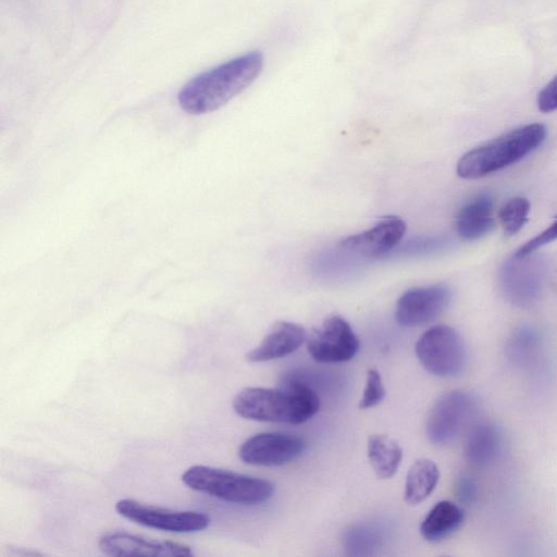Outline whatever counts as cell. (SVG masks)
Segmentation results:
<instances>
[{
    "label": "cell",
    "instance_id": "obj_1",
    "mask_svg": "<svg viewBox=\"0 0 557 557\" xmlns=\"http://www.w3.org/2000/svg\"><path fill=\"white\" fill-rule=\"evenodd\" d=\"M263 55L252 51L190 79L180 90L177 100L189 114L214 111L246 89L261 73Z\"/></svg>",
    "mask_w": 557,
    "mask_h": 557
},
{
    "label": "cell",
    "instance_id": "obj_2",
    "mask_svg": "<svg viewBox=\"0 0 557 557\" xmlns=\"http://www.w3.org/2000/svg\"><path fill=\"white\" fill-rule=\"evenodd\" d=\"M234 411L248 420L301 424L320 408L317 393L301 382L284 388L246 387L233 399Z\"/></svg>",
    "mask_w": 557,
    "mask_h": 557
},
{
    "label": "cell",
    "instance_id": "obj_3",
    "mask_svg": "<svg viewBox=\"0 0 557 557\" xmlns=\"http://www.w3.org/2000/svg\"><path fill=\"white\" fill-rule=\"evenodd\" d=\"M546 127L531 123L517 127L466 152L457 162L458 176L480 178L523 159L546 138Z\"/></svg>",
    "mask_w": 557,
    "mask_h": 557
},
{
    "label": "cell",
    "instance_id": "obj_4",
    "mask_svg": "<svg viewBox=\"0 0 557 557\" xmlns=\"http://www.w3.org/2000/svg\"><path fill=\"white\" fill-rule=\"evenodd\" d=\"M182 482L194 491L240 505L262 504L275 490L268 480L202 465L188 468Z\"/></svg>",
    "mask_w": 557,
    "mask_h": 557
},
{
    "label": "cell",
    "instance_id": "obj_5",
    "mask_svg": "<svg viewBox=\"0 0 557 557\" xmlns=\"http://www.w3.org/2000/svg\"><path fill=\"white\" fill-rule=\"evenodd\" d=\"M414 351L421 366L441 377L458 376L468 364L466 344L461 335L448 325L426 330L417 341Z\"/></svg>",
    "mask_w": 557,
    "mask_h": 557
},
{
    "label": "cell",
    "instance_id": "obj_6",
    "mask_svg": "<svg viewBox=\"0 0 557 557\" xmlns=\"http://www.w3.org/2000/svg\"><path fill=\"white\" fill-rule=\"evenodd\" d=\"M478 409V398L470 392L451 391L442 395L428 417L429 440L435 445L454 442L473 420Z\"/></svg>",
    "mask_w": 557,
    "mask_h": 557
},
{
    "label": "cell",
    "instance_id": "obj_7",
    "mask_svg": "<svg viewBox=\"0 0 557 557\" xmlns=\"http://www.w3.org/2000/svg\"><path fill=\"white\" fill-rule=\"evenodd\" d=\"M115 510L138 524L168 532H197L210 524V518L203 512L161 508L131 498L120 499L115 504Z\"/></svg>",
    "mask_w": 557,
    "mask_h": 557
},
{
    "label": "cell",
    "instance_id": "obj_8",
    "mask_svg": "<svg viewBox=\"0 0 557 557\" xmlns=\"http://www.w3.org/2000/svg\"><path fill=\"white\" fill-rule=\"evenodd\" d=\"M360 348V342L351 325L343 317L333 314L323 320L307 339L311 358L322 363L350 360Z\"/></svg>",
    "mask_w": 557,
    "mask_h": 557
},
{
    "label": "cell",
    "instance_id": "obj_9",
    "mask_svg": "<svg viewBox=\"0 0 557 557\" xmlns=\"http://www.w3.org/2000/svg\"><path fill=\"white\" fill-rule=\"evenodd\" d=\"M513 257L502 269L500 284L506 298L529 307L540 297L546 278L545 263L536 257Z\"/></svg>",
    "mask_w": 557,
    "mask_h": 557
},
{
    "label": "cell",
    "instance_id": "obj_10",
    "mask_svg": "<svg viewBox=\"0 0 557 557\" xmlns=\"http://www.w3.org/2000/svg\"><path fill=\"white\" fill-rule=\"evenodd\" d=\"M305 448V441L297 435L264 432L247 438L240 445L238 456L247 465L277 467L296 460Z\"/></svg>",
    "mask_w": 557,
    "mask_h": 557
},
{
    "label": "cell",
    "instance_id": "obj_11",
    "mask_svg": "<svg viewBox=\"0 0 557 557\" xmlns=\"http://www.w3.org/2000/svg\"><path fill=\"white\" fill-rule=\"evenodd\" d=\"M450 297L451 292L444 284L410 288L396 302L395 320L405 327L428 324L444 312Z\"/></svg>",
    "mask_w": 557,
    "mask_h": 557
},
{
    "label": "cell",
    "instance_id": "obj_12",
    "mask_svg": "<svg viewBox=\"0 0 557 557\" xmlns=\"http://www.w3.org/2000/svg\"><path fill=\"white\" fill-rule=\"evenodd\" d=\"M98 547L103 554L110 556L188 557L194 555L188 545L158 541L123 531L102 534Z\"/></svg>",
    "mask_w": 557,
    "mask_h": 557
},
{
    "label": "cell",
    "instance_id": "obj_13",
    "mask_svg": "<svg viewBox=\"0 0 557 557\" xmlns=\"http://www.w3.org/2000/svg\"><path fill=\"white\" fill-rule=\"evenodd\" d=\"M406 223L396 215H387L371 228L341 240L345 250L366 258H379L392 251L406 232Z\"/></svg>",
    "mask_w": 557,
    "mask_h": 557
},
{
    "label": "cell",
    "instance_id": "obj_14",
    "mask_svg": "<svg viewBox=\"0 0 557 557\" xmlns=\"http://www.w3.org/2000/svg\"><path fill=\"white\" fill-rule=\"evenodd\" d=\"M302 325L289 321L274 323L258 346L246 355L248 362L280 359L296 351L306 341Z\"/></svg>",
    "mask_w": 557,
    "mask_h": 557
},
{
    "label": "cell",
    "instance_id": "obj_15",
    "mask_svg": "<svg viewBox=\"0 0 557 557\" xmlns=\"http://www.w3.org/2000/svg\"><path fill=\"white\" fill-rule=\"evenodd\" d=\"M494 201L488 194H480L465 203L456 216V232L465 240H474L487 234L493 225Z\"/></svg>",
    "mask_w": 557,
    "mask_h": 557
},
{
    "label": "cell",
    "instance_id": "obj_16",
    "mask_svg": "<svg viewBox=\"0 0 557 557\" xmlns=\"http://www.w3.org/2000/svg\"><path fill=\"white\" fill-rule=\"evenodd\" d=\"M503 436L499 428L491 422L475 424L467 437L465 456L478 467L492 463L500 454Z\"/></svg>",
    "mask_w": 557,
    "mask_h": 557
},
{
    "label": "cell",
    "instance_id": "obj_17",
    "mask_svg": "<svg viewBox=\"0 0 557 557\" xmlns=\"http://www.w3.org/2000/svg\"><path fill=\"white\" fill-rule=\"evenodd\" d=\"M465 520L463 509L450 500H441L420 524V533L429 542H438L456 532Z\"/></svg>",
    "mask_w": 557,
    "mask_h": 557
},
{
    "label": "cell",
    "instance_id": "obj_18",
    "mask_svg": "<svg viewBox=\"0 0 557 557\" xmlns=\"http://www.w3.org/2000/svg\"><path fill=\"white\" fill-rule=\"evenodd\" d=\"M438 480L440 470L433 460L428 458L416 460L406 476L405 502L411 506L420 504L432 494Z\"/></svg>",
    "mask_w": 557,
    "mask_h": 557
},
{
    "label": "cell",
    "instance_id": "obj_19",
    "mask_svg": "<svg viewBox=\"0 0 557 557\" xmlns=\"http://www.w3.org/2000/svg\"><path fill=\"white\" fill-rule=\"evenodd\" d=\"M367 454L379 479L392 478L397 472L403 459V449L399 444L383 434L371 435L368 438Z\"/></svg>",
    "mask_w": 557,
    "mask_h": 557
},
{
    "label": "cell",
    "instance_id": "obj_20",
    "mask_svg": "<svg viewBox=\"0 0 557 557\" xmlns=\"http://www.w3.org/2000/svg\"><path fill=\"white\" fill-rule=\"evenodd\" d=\"M530 211V202L523 197L509 199L499 210L498 218L507 235L518 233L525 222Z\"/></svg>",
    "mask_w": 557,
    "mask_h": 557
},
{
    "label": "cell",
    "instance_id": "obj_21",
    "mask_svg": "<svg viewBox=\"0 0 557 557\" xmlns=\"http://www.w3.org/2000/svg\"><path fill=\"white\" fill-rule=\"evenodd\" d=\"M540 345V336L535 331L531 329H520L509 341V357L518 363L528 362L537 352Z\"/></svg>",
    "mask_w": 557,
    "mask_h": 557
},
{
    "label": "cell",
    "instance_id": "obj_22",
    "mask_svg": "<svg viewBox=\"0 0 557 557\" xmlns=\"http://www.w3.org/2000/svg\"><path fill=\"white\" fill-rule=\"evenodd\" d=\"M385 397V387L380 372L369 369L367 372L366 387L359 401V408L369 409L377 406Z\"/></svg>",
    "mask_w": 557,
    "mask_h": 557
},
{
    "label": "cell",
    "instance_id": "obj_23",
    "mask_svg": "<svg viewBox=\"0 0 557 557\" xmlns=\"http://www.w3.org/2000/svg\"><path fill=\"white\" fill-rule=\"evenodd\" d=\"M557 239V215L552 224L546 227L542 233L536 235L535 237L528 240L523 244L518 250L515 252L513 257H523L528 255H532L536 249L542 246Z\"/></svg>",
    "mask_w": 557,
    "mask_h": 557
},
{
    "label": "cell",
    "instance_id": "obj_24",
    "mask_svg": "<svg viewBox=\"0 0 557 557\" xmlns=\"http://www.w3.org/2000/svg\"><path fill=\"white\" fill-rule=\"evenodd\" d=\"M536 103L539 110L545 113L557 110V76L539 92Z\"/></svg>",
    "mask_w": 557,
    "mask_h": 557
},
{
    "label": "cell",
    "instance_id": "obj_25",
    "mask_svg": "<svg viewBox=\"0 0 557 557\" xmlns=\"http://www.w3.org/2000/svg\"><path fill=\"white\" fill-rule=\"evenodd\" d=\"M456 491L459 500L463 504H472L476 499L478 486L471 476H461L458 480Z\"/></svg>",
    "mask_w": 557,
    "mask_h": 557
}]
</instances>
